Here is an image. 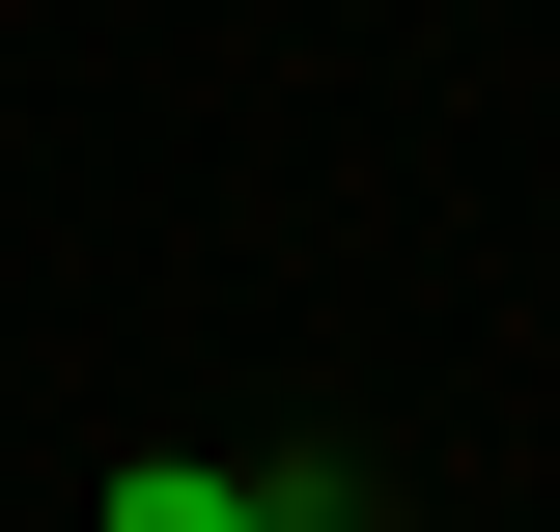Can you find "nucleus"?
Returning <instances> with one entry per match:
<instances>
[{
    "label": "nucleus",
    "instance_id": "obj_1",
    "mask_svg": "<svg viewBox=\"0 0 560 532\" xmlns=\"http://www.w3.org/2000/svg\"><path fill=\"white\" fill-rule=\"evenodd\" d=\"M113 532H253V476H197V449H140V476H113Z\"/></svg>",
    "mask_w": 560,
    "mask_h": 532
}]
</instances>
